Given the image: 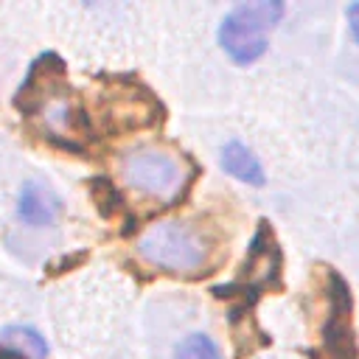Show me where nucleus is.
<instances>
[{"label":"nucleus","mask_w":359,"mask_h":359,"mask_svg":"<svg viewBox=\"0 0 359 359\" xmlns=\"http://www.w3.org/2000/svg\"><path fill=\"white\" fill-rule=\"evenodd\" d=\"M137 252L171 275H194L208 264L205 238L182 222H157L137 238Z\"/></svg>","instance_id":"f03ea898"},{"label":"nucleus","mask_w":359,"mask_h":359,"mask_svg":"<svg viewBox=\"0 0 359 359\" xmlns=\"http://www.w3.org/2000/svg\"><path fill=\"white\" fill-rule=\"evenodd\" d=\"M0 359H22V356H17V353H11V351L0 348Z\"/></svg>","instance_id":"9b49d317"},{"label":"nucleus","mask_w":359,"mask_h":359,"mask_svg":"<svg viewBox=\"0 0 359 359\" xmlns=\"http://www.w3.org/2000/svg\"><path fill=\"white\" fill-rule=\"evenodd\" d=\"M87 191H90V196H93V202H95V208H98V213H101L104 219H112V216L123 208V199H121L118 188H115L112 180H107V177H93V180L87 182Z\"/></svg>","instance_id":"6e6552de"},{"label":"nucleus","mask_w":359,"mask_h":359,"mask_svg":"<svg viewBox=\"0 0 359 359\" xmlns=\"http://www.w3.org/2000/svg\"><path fill=\"white\" fill-rule=\"evenodd\" d=\"M62 213V199L56 196V191L39 180H28L22 182L20 194H17V216L28 224V227H50Z\"/></svg>","instance_id":"39448f33"},{"label":"nucleus","mask_w":359,"mask_h":359,"mask_svg":"<svg viewBox=\"0 0 359 359\" xmlns=\"http://www.w3.org/2000/svg\"><path fill=\"white\" fill-rule=\"evenodd\" d=\"M283 11H286V6L278 3V0L238 3L219 22L216 39H219L222 50L236 65H244V67L252 65V62H258L266 53V48H269L266 31H272L280 22Z\"/></svg>","instance_id":"f257e3e1"},{"label":"nucleus","mask_w":359,"mask_h":359,"mask_svg":"<svg viewBox=\"0 0 359 359\" xmlns=\"http://www.w3.org/2000/svg\"><path fill=\"white\" fill-rule=\"evenodd\" d=\"M345 20H348V28H351V36L359 42V3H351L345 8Z\"/></svg>","instance_id":"9d476101"},{"label":"nucleus","mask_w":359,"mask_h":359,"mask_svg":"<svg viewBox=\"0 0 359 359\" xmlns=\"http://www.w3.org/2000/svg\"><path fill=\"white\" fill-rule=\"evenodd\" d=\"M121 180L146 196L177 199L185 174L174 154L154 146H137L121 157Z\"/></svg>","instance_id":"7ed1b4c3"},{"label":"nucleus","mask_w":359,"mask_h":359,"mask_svg":"<svg viewBox=\"0 0 359 359\" xmlns=\"http://www.w3.org/2000/svg\"><path fill=\"white\" fill-rule=\"evenodd\" d=\"M328 317L320 331V359H359V342L353 331V300L345 278L339 272H328Z\"/></svg>","instance_id":"20e7f679"},{"label":"nucleus","mask_w":359,"mask_h":359,"mask_svg":"<svg viewBox=\"0 0 359 359\" xmlns=\"http://www.w3.org/2000/svg\"><path fill=\"white\" fill-rule=\"evenodd\" d=\"M174 359H224V356H222L219 345L213 342V337L196 331V334H188L180 339Z\"/></svg>","instance_id":"1a4fd4ad"},{"label":"nucleus","mask_w":359,"mask_h":359,"mask_svg":"<svg viewBox=\"0 0 359 359\" xmlns=\"http://www.w3.org/2000/svg\"><path fill=\"white\" fill-rule=\"evenodd\" d=\"M0 345L11 353L28 356V359H45L50 353L45 337L31 325H6L0 331Z\"/></svg>","instance_id":"0eeeda50"},{"label":"nucleus","mask_w":359,"mask_h":359,"mask_svg":"<svg viewBox=\"0 0 359 359\" xmlns=\"http://www.w3.org/2000/svg\"><path fill=\"white\" fill-rule=\"evenodd\" d=\"M219 165L224 168V174H230L233 180L252 185V188H264L266 185V171L261 165V160L255 157V151L250 146H244L241 140H227L219 151Z\"/></svg>","instance_id":"423d86ee"}]
</instances>
